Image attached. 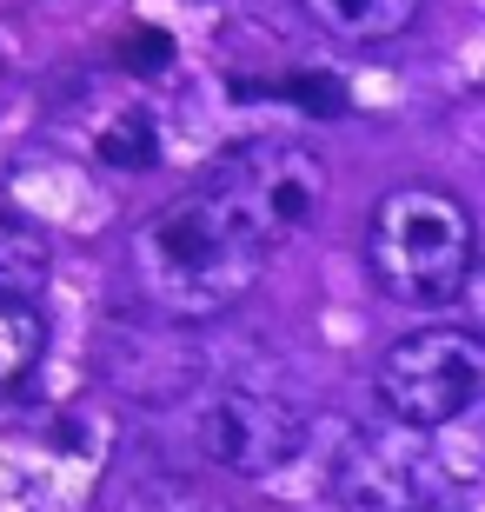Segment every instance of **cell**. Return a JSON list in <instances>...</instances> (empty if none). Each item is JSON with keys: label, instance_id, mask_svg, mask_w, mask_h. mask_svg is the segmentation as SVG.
<instances>
[{"label": "cell", "instance_id": "10", "mask_svg": "<svg viewBox=\"0 0 485 512\" xmlns=\"http://www.w3.org/2000/svg\"><path fill=\"white\" fill-rule=\"evenodd\" d=\"M120 512H233V506H226L220 486H206V479H193V473H147L127 493Z\"/></svg>", "mask_w": 485, "mask_h": 512}, {"label": "cell", "instance_id": "6", "mask_svg": "<svg viewBox=\"0 0 485 512\" xmlns=\"http://www.w3.org/2000/svg\"><path fill=\"white\" fill-rule=\"evenodd\" d=\"M193 446H200V459L220 466V473H280L286 459H299V446H306V419L273 393L233 386V393L200 399Z\"/></svg>", "mask_w": 485, "mask_h": 512}, {"label": "cell", "instance_id": "1", "mask_svg": "<svg viewBox=\"0 0 485 512\" xmlns=\"http://www.w3.org/2000/svg\"><path fill=\"white\" fill-rule=\"evenodd\" d=\"M273 253L226 213L213 187L180 193L173 207L133 227V280L167 320H220L226 306H240L260 286Z\"/></svg>", "mask_w": 485, "mask_h": 512}, {"label": "cell", "instance_id": "2", "mask_svg": "<svg viewBox=\"0 0 485 512\" xmlns=\"http://www.w3.org/2000/svg\"><path fill=\"white\" fill-rule=\"evenodd\" d=\"M479 266L472 207L446 187H392L366 220V273L399 306H452Z\"/></svg>", "mask_w": 485, "mask_h": 512}, {"label": "cell", "instance_id": "5", "mask_svg": "<svg viewBox=\"0 0 485 512\" xmlns=\"http://www.w3.org/2000/svg\"><path fill=\"white\" fill-rule=\"evenodd\" d=\"M333 493L346 512H426V499L439 493L432 433L392 413L379 426H353L333 459Z\"/></svg>", "mask_w": 485, "mask_h": 512}, {"label": "cell", "instance_id": "8", "mask_svg": "<svg viewBox=\"0 0 485 512\" xmlns=\"http://www.w3.org/2000/svg\"><path fill=\"white\" fill-rule=\"evenodd\" d=\"M47 280H54V247H47V233H40L34 220H20V213L0 207V293L34 300Z\"/></svg>", "mask_w": 485, "mask_h": 512}, {"label": "cell", "instance_id": "9", "mask_svg": "<svg viewBox=\"0 0 485 512\" xmlns=\"http://www.w3.org/2000/svg\"><path fill=\"white\" fill-rule=\"evenodd\" d=\"M40 353H47V320L34 313V300L0 293V399H7L20 380H27V373H34Z\"/></svg>", "mask_w": 485, "mask_h": 512}, {"label": "cell", "instance_id": "13", "mask_svg": "<svg viewBox=\"0 0 485 512\" xmlns=\"http://www.w3.org/2000/svg\"><path fill=\"white\" fill-rule=\"evenodd\" d=\"M446 313H452V326H466V333L485 340V253H479V266L466 273V286H459V300H452Z\"/></svg>", "mask_w": 485, "mask_h": 512}, {"label": "cell", "instance_id": "4", "mask_svg": "<svg viewBox=\"0 0 485 512\" xmlns=\"http://www.w3.org/2000/svg\"><path fill=\"white\" fill-rule=\"evenodd\" d=\"M373 393L392 419L432 433V426L459 419L472 399H485V340L466 333V326H452V320L419 326V333H406L379 360Z\"/></svg>", "mask_w": 485, "mask_h": 512}, {"label": "cell", "instance_id": "3", "mask_svg": "<svg viewBox=\"0 0 485 512\" xmlns=\"http://www.w3.org/2000/svg\"><path fill=\"white\" fill-rule=\"evenodd\" d=\"M206 187L266 253H280L326 213V160L306 140H246L206 173Z\"/></svg>", "mask_w": 485, "mask_h": 512}, {"label": "cell", "instance_id": "11", "mask_svg": "<svg viewBox=\"0 0 485 512\" xmlns=\"http://www.w3.org/2000/svg\"><path fill=\"white\" fill-rule=\"evenodd\" d=\"M100 160H113V167H127V173H140V167L160 160V133H153L147 107H127L120 120L100 127Z\"/></svg>", "mask_w": 485, "mask_h": 512}, {"label": "cell", "instance_id": "14", "mask_svg": "<svg viewBox=\"0 0 485 512\" xmlns=\"http://www.w3.org/2000/svg\"><path fill=\"white\" fill-rule=\"evenodd\" d=\"M167 60H173V40H167V34H133L127 67H140V74H160Z\"/></svg>", "mask_w": 485, "mask_h": 512}, {"label": "cell", "instance_id": "7", "mask_svg": "<svg viewBox=\"0 0 485 512\" xmlns=\"http://www.w3.org/2000/svg\"><path fill=\"white\" fill-rule=\"evenodd\" d=\"M299 7H306V14H313L333 40L379 47V40H399V34H406L426 0H299Z\"/></svg>", "mask_w": 485, "mask_h": 512}, {"label": "cell", "instance_id": "12", "mask_svg": "<svg viewBox=\"0 0 485 512\" xmlns=\"http://www.w3.org/2000/svg\"><path fill=\"white\" fill-rule=\"evenodd\" d=\"M280 94H293L306 114H346V87L333 74H299V80H286Z\"/></svg>", "mask_w": 485, "mask_h": 512}]
</instances>
